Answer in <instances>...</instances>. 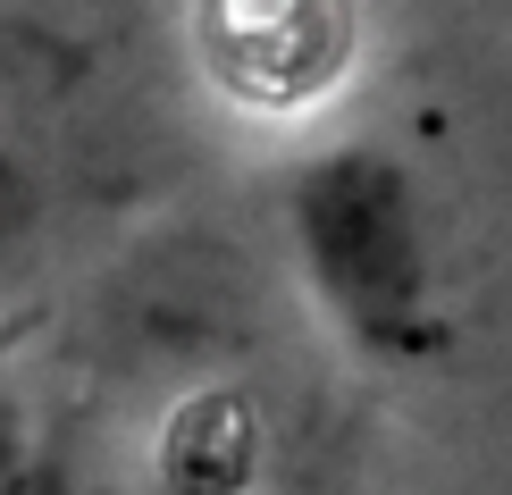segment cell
I'll use <instances>...</instances> for the list:
<instances>
[{
    "label": "cell",
    "instance_id": "277c9868",
    "mask_svg": "<svg viewBox=\"0 0 512 495\" xmlns=\"http://www.w3.org/2000/svg\"><path fill=\"white\" fill-rule=\"evenodd\" d=\"M26 219H34V168L0 143V252L17 244V227H26Z\"/></svg>",
    "mask_w": 512,
    "mask_h": 495
},
{
    "label": "cell",
    "instance_id": "7a4b0ae2",
    "mask_svg": "<svg viewBox=\"0 0 512 495\" xmlns=\"http://www.w3.org/2000/svg\"><path fill=\"white\" fill-rule=\"evenodd\" d=\"M311 244L328 252V277L370 311V286L378 294H403L412 277V244H403V210H395V177L378 168H319L311 177Z\"/></svg>",
    "mask_w": 512,
    "mask_h": 495
},
{
    "label": "cell",
    "instance_id": "6da1fadb",
    "mask_svg": "<svg viewBox=\"0 0 512 495\" xmlns=\"http://www.w3.org/2000/svg\"><path fill=\"white\" fill-rule=\"evenodd\" d=\"M194 51L244 110H303L353 68V9L336 0H219L194 17Z\"/></svg>",
    "mask_w": 512,
    "mask_h": 495
},
{
    "label": "cell",
    "instance_id": "3957f363",
    "mask_svg": "<svg viewBox=\"0 0 512 495\" xmlns=\"http://www.w3.org/2000/svg\"><path fill=\"white\" fill-rule=\"evenodd\" d=\"M261 470V412L236 386H194L168 403L152 437V487L160 495H244Z\"/></svg>",
    "mask_w": 512,
    "mask_h": 495
},
{
    "label": "cell",
    "instance_id": "5b68a950",
    "mask_svg": "<svg viewBox=\"0 0 512 495\" xmlns=\"http://www.w3.org/2000/svg\"><path fill=\"white\" fill-rule=\"evenodd\" d=\"M0 495H9V420H0Z\"/></svg>",
    "mask_w": 512,
    "mask_h": 495
}]
</instances>
